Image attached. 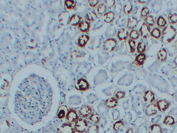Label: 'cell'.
<instances>
[{
    "label": "cell",
    "mask_w": 177,
    "mask_h": 133,
    "mask_svg": "<svg viewBox=\"0 0 177 133\" xmlns=\"http://www.w3.org/2000/svg\"><path fill=\"white\" fill-rule=\"evenodd\" d=\"M53 99V90L48 81L36 74L25 78L15 95V112L29 125L41 121L49 112Z\"/></svg>",
    "instance_id": "6da1fadb"
},
{
    "label": "cell",
    "mask_w": 177,
    "mask_h": 133,
    "mask_svg": "<svg viewBox=\"0 0 177 133\" xmlns=\"http://www.w3.org/2000/svg\"><path fill=\"white\" fill-rule=\"evenodd\" d=\"M177 34V29L172 25H168L163 29L160 40L164 44L170 43L175 39Z\"/></svg>",
    "instance_id": "7a4b0ae2"
},
{
    "label": "cell",
    "mask_w": 177,
    "mask_h": 133,
    "mask_svg": "<svg viewBox=\"0 0 177 133\" xmlns=\"http://www.w3.org/2000/svg\"><path fill=\"white\" fill-rule=\"evenodd\" d=\"M74 128L77 133H85L88 128V123L86 120L80 118L75 122Z\"/></svg>",
    "instance_id": "3957f363"
},
{
    "label": "cell",
    "mask_w": 177,
    "mask_h": 133,
    "mask_svg": "<svg viewBox=\"0 0 177 133\" xmlns=\"http://www.w3.org/2000/svg\"><path fill=\"white\" fill-rule=\"evenodd\" d=\"M117 42L114 38H109L104 41L103 48L106 51H112L116 48Z\"/></svg>",
    "instance_id": "277c9868"
},
{
    "label": "cell",
    "mask_w": 177,
    "mask_h": 133,
    "mask_svg": "<svg viewBox=\"0 0 177 133\" xmlns=\"http://www.w3.org/2000/svg\"><path fill=\"white\" fill-rule=\"evenodd\" d=\"M75 87L77 90L84 92L90 89V84L85 78H79L75 84Z\"/></svg>",
    "instance_id": "5b68a950"
},
{
    "label": "cell",
    "mask_w": 177,
    "mask_h": 133,
    "mask_svg": "<svg viewBox=\"0 0 177 133\" xmlns=\"http://www.w3.org/2000/svg\"><path fill=\"white\" fill-rule=\"evenodd\" d=\"M156 106L159 111L163 112L166 111L170 107V102L166 99H160L157 101Z\"/></svg>",
    "instance_id": "8992f818"
},
{
    "label": "cell",
    "mask_w": 177,
    "mask_h": 133,
    "mask_svg": "<svg viewBox=\"0 0 177 133\" xmlns=\"http://www.w3.org/2000/svg\"><path fill=\"white\" fill-rule=\"evenodd\" d=\"M74 127L71 123H64L57 130V133H75Z\"/></svg>",
    "instance_id": "52a82bcc"
},
{
    "label": "cell",
    "mask_w": 177,
    "mask_h": 133,
    "mask_svg": "<svg viewBox=\"0 0 177 133\" xmlns=\"http://www.w3.org/2000/svg\"><path fill=\"white\" fill-rule=\"evenodd\" d=\"M139 32L140 33V36L143 39H147L150 36L151 30V27L145 22H143L141 27H140L139 30Z\"/></svg>",
    "instance_id": "ba28073f"
},
{
    "label": "cell",
    "mask_w": 177,
    "mask_h": 133,
    "mask_svg": "<svg viewBox=\"0 0 177 133\" xmlns=\"http://www.w3.org/2000/svg\"><path fill=\"white\" fill-rule=\"evenodd\" d=\"M66 119L70 123H75L79 119L77 111L73 109H69L67 113Z\"/></svg>",
    "instance_id": "9c48e42d"
},
{
    "label": "cell",
    "mask_w": 177,
    "mask_h": 133,
    "mask_svg": "<svg viewBox=\"0 0 177 133\" xmlns=\"http://www.w3.org/2000/svg\"><path fill=\"white\" fill-rule=\"evenodd\" d=\"M158 111L159 110L156 106V104L151 103L147 106L145 113L147 116H153L156 115Z\"/></svg>",
    "instance_id": "30bf717a"
},
{
    "label": "cell",
    "mask_w": 177,
    "mask_h": 133,
    "mask_svg": "<svg viewBox=\"0 0 177 133\" xmlns=\"http://www.w3.org/2000/svg\"><path fill=\"white\" fill-rule=\"evenodd\" d=\"M92 113V108L88 105H85L82 107L79 111V113L82 118H87L90 116Z\"/></svg>",
    "instance_id": "8fae6325"
},
{
    "label": "cell",
    "mask_w": 177,
    "mask_h": 133,
    "mask_svg": "<svg viewBox=\"0 0 177 133\" xmlns=\"http://www.w3.org/2000/svg\"><path fill=\"white\" fill-rule=\"evenodd\" d=\"M143 98L145 102L149 104L153 103L155 101V94L151 90H147L144 93Z\"/></svg>",
    "instance_id": "7c38bea8"
},
{
    "label": "cell",
    "mask_w": 177,
    "mask_h": 133,
    "mask_svg": "<svg viewBox=\"0 0 177 133\" xmlns=\"http://www.w3.org/2000/svg\"><path fill=\"white\" fill-rule=\"evenodd\" d=\"M129 32L128 30L124 28L119 29L117 34V37L119 41H126L129 37Z\"/></svg>",
    "instance_id": "4fadbf2b"
},
{
    "label": "cell",
    "mask_w": 177,
    "mask_h": 133,
    "mask_svg": "<svg viewBox=\"0 0 177 133\" xmlns=\"http://www.w3.org/2000/svg\"><path fill=\"white\" fill-rule=\"evenodd\" d=\"M104 104L108 108L113 109L118 106V101L116 98H109L104 101Z\"/></svg>",
    "instance_id": "5bb4252c"
},
{
    "label": "cell",
    "mask_w": 177,
    "mask_h": 133,
    "mask_svg": "<svg viewBox=\"0 0 177 133\" xmlns=\"http://www.w3.org/2000/svg\"><path fill=\"white\" fill-rule=\"evenodd\" d=\"M147 58V55L144 53L139 54L135 58V63L138 66H142L144 65Z\"/></svg>",
    "instance_id": "9a60e30c"
},
{
    "label": "cell",
    "mask_w": 177,
    "mask_h": 133,
    "mask_svg": "<svg viewBox=\"0 0 177 133\" xmlns=\"http://www.w3.org/2000/svg\"><path fill=\"white\" fill-rule=\"evenodd\" d=\"M91 24L88 21H81L78 25V28L82 32H88L90 29Z\"/></svg>",
    "instance_id": "2e32d148"
},
{
    "label": "cell",
    "mask_w": 177,
    "mask_h": 133,
    "mask_svg": "<svg viewBox=\"0 0 177 133\" xmlns=\"http://www.w3.org/2000/svg\"><path fill=\"white\" fill-rule=\"evenodd\" d=\"M157 59L160 62H165L167 58V52L165 48H162L157 53Z\"/></svg>",
    "instance_id": "e0dca14e"
},
{
    "label": "cell",
    "mask_w": 177,
    "mask_h": 133,
    "mask_svg": "<svg viewBox=\"0 0 177 133\" xmlns=\"http://www.w3.org/2000/svg\"><path fill=\"white\" fill-rule=\"evenodd\" d=\"M138 24V19L134 17L129 18L127 25V28L130 30H133L137 27Z\"/></svg>",
    "instance_id": "ac0fdd59"
},
{
    "label": "cell",
    "mask_w": 177,
    "mask_h": 133,
    "mask_svg": "<svg viewBox=\"0 0 177 133\" xmlns=\"http://www.w3.org/2000/svg\"><path fill=\"white\" fill-rule=\"evenodd\" d=\"M81 17L77 14H74L70 17L68 24L73 26H78L81 21Z\"/></svg>",
    "instance_id": "d6986e66"
},
{
    "label": "cell",
    "mask_w": 177,
    "mask_h": 133,
    "mask_svg": "<svg viewBox=\"0 0 177 133\" xmlns=\"http://www.w3.org/2000/svg\"><path fill=\"white\" fill-rule=\"evenodd\" d=\"M90 40V37L87 34H83L82 35L80 38H79L78 41V45L80 48H84L88 42Z\"/></svg>",
    "instance_id": "ffe728a7"
},
{
    "label": "cell",
    "mask_w": 177,
    "mask_h": 133,
    "mask_svg": "<svg viewBox=\"0 0 177 133\" xmlns=\"http://www.w3.org/2000/svg\"><path fill=\"white\" fill-rule=\"evenodd\" d=\"M149 133H162V127L158 124H153L150 125L148 129Z\"/></svg>",
    "instance_id": "44dd1931"
},
{
    "label": "cell",
    "mask_w": 177,
    "mask_h": 133,
    "mask_svg": "<svg viewBox=\"0 0 177 133\" xmlns=\"http://www.w3.org/2000/svg\"><path fill=\"white\" fill-rule=\"evenodd\" d=\"M104 21L109 24L112 22L115 19V14L114 12L112 11H109L107 13H106L104 15Z\"/></svg>",
    "instance_id": "7402d4cb"
},
{
    "label": "cell",
    "mask_w": 177,
    "mask_h": 133,
    "mask_svg": "<svg viewBox=\"0 0 177 133\" xmlns=\"http://www.w3.org/2000/svg\"><path fill=\"white\" fill-rule=\"evenodd\" d=\"M88 119L93 123L94 124L97 125L100 121V117L99 114L96 113L92 112L88 117Z\"/></svg>",
    "instance_id": "603a6c76"
},
{
    "label": "cell",
    "mask_w": 177,
    "mask_h": 133,
    "mask_svg": "<svg viewBox=\"0 0 177 133\" xmlns=\"http://www.w3.org/2000/svg\"><path fill=\"white\" fill-rule=\"evenodd\" d=\"M127 48L128 51L130 53H133L136 50V42L132 40L129 39L127 42Z\"/></svg>",
    "instance_id": "cb8c5ba5"
},
{
    "label": "cell",
    "mask_w": 177,
    "mask_h": 133,
    "mask_svg": "<svg viewBox=\"0 0 177 133\" xmlns=\"http://www.w3.org/2000/svg\"><path fill=\"white\" fill-rule=\"evenodd\" d=\"M162 32L159 28L155 27L152 29L150 36L155 39L159 40L161 38Z\"/></svg>",
    "instance_id": "d4e9b609"
},
{
    "label": "cell",
    "mask_w": 177,
    "mask_h": 133,
    "mask_svg": "<svg viewBox=\"0 0 177 133\" xmlns=\"http://www.w3.org/2000/svg\"><path fill=\"white\" fill-rule=\"evenodd\" d=\"M167 21L163 16H160L158 17V18L157 19L156 25L157 26L159 27V28L163 29L166 26H167Z\"/></svg>",
    "instance_id": "484cf974"
},
{
    "label": "cell",
    "mask_w": 177,
    "mask_h": 133,
    "mask_svg": "<svg viewBox=\"0 0 177 133\" xmlns=\"http://www.w3.org/2000/svg\"><path fill=\"white\" fill-rule=\"evenodd\" d=\"M124 126V123L123 120H120L116 121L113 125V130L115 131H119L122 130Z\"/></svg>",
    "instance_id": "4316f807"
},
{
    "label": "cell",
    "mask_w": 177,
    "mask_h": 133,
    "mask_svg": "<svg viewBox=\"0 0 177 133\" xmlns=\"http://www.w3.org/2000/svg\"><path fill=\"white\" fill-rule=\"evenodd\" d=\"M163 123V124L171 126V125H174L175 124V120L172 116H167L164 118Z\"/></svg>",
    "instance_id": "83f0119b"
},
{
    "label": "cell",
    "mask_w": 177,
    "mask_h": 133,
    "mask_svg": "<svg viewBox=\"0 0 177 133\" xmlns=\"http://www.w3.org/2000/svg\"><path fill=\"white\" fill-rule=\"evenodd\" d=\"M140 36V33L139 32V31L135 30V29H133V30H131L129 34V39L136 41L139 38Z\"/></svg>",
    "instance_id": "f1b7e54d"
},
{
    "label": "cell",
    "mask_w": 177,
    "mask_h": 133,
    "mask_svg": "<svg viewBox=\"0 0 177 133\" xmlns=\"http://www.w3.org/2000/svg\"><path fill=\"white\" fill-rule=\"evenodd\" d=\"M136 51L139 54H142L146 51V44L143 42H140L138 43L136 48Z\"/></svg>",
    "instance_id": "f546056e"
},
{
    "label": "cell",
    "mask_w": 177,
    "mask_h": 133,
    "mask_svg": "<svg viewBox=\"0 0 177 133\" xmlns=\"http://www.w3.org/2000/svg\"><path fill=\"white\" fill-rule=\"evenodd\" d=\"M97 15L93 11L87 13L85 16V19L88 21H94L97 19Z\"/></svg>",
    "instance_id": "4dcf8cb0"
},
{
    "label": "cell",
    "mask_w": 177,
    "mask_h": 133,
    "mask_svg": "<svg viewBox=\"0 0 177 133\" xmlns=\"http://www.w3.org/2000/svg\"><path fill=\"white\" fill-rule=\"evenodd\" d=\"M144 22L150 27H153L155 24V20L152 15H149L144 19Z\"/></svg>",
    "instance_id": "1f68e13d"
},
{
    "label": "cell",
    "mask_w": 177,
    "mask_h": 133,
    "mask_svg": "<svg viewBox=\"0 0 177 133\" xmlns=\"http://www.w3.org/2000/svg\"><path fill=\"white\" fill-rule=\"evenodd\" d=\"M99 125L96 124L91 125L88 127L87 130V133H98L99 131Z\"/></svg>",
    "instance_id": "d6a6232c"
},
{
    "label": "cell",
    "mask_w": 177,
    "mask_h": 133,
    "mask_svg": "<svg viewBox=\"0 0 177 133\" xmlns=\"http://www.w3.org/2000/svg\"><path fill=\"white\" fill-rule=\"evenodd\" d=\"M132 10L133 5L131 2H128V3L126 4L123 9L124 13L126 15H129L130 14Z\"/></svg>",
    "instance_id": "836d02e7"
},
{
    "label": "cell",
    "mask_w": 177,
    "mask_h": 133,
    "mask_svg": "<svg viewBox=\"0 0 177 133\" xmlns=\"http://www.w3.org/2000/svg\"><path fill=\"white\" fill-rule=\"evenodd\" d=\"M60 22L61 24L65 25L67 22H69V16L67 13H64L60 16Z\"/></svg>",
    "instance_id": "e575fe53"
},
{
    "label": "cell",
    "mask_w": 177,
    "mask_h": 133,
    "mask_svg": "<svg viewBox=\"0 0 177 133\" xmlns=\"http://www.w3.org/2000/svg\"><path fill=\"white\" fill-rule=\"evenodd\" d=\"M65 5L66 9L68 10H73L76 6V3L73 0H67L65 1Z\"/></svg>",
    "instance_id": "d590c367"
},
{
    "label": "cell",
    "mask_w": 177,
    "mask_h": 133,
    "mask_svg": "<svg viewBox=\"0 0 177 133\" xmlns=\"http://www.w3.org/2000/svg\"><path fill=\"white\" fill-rule=\"evenodd\" d=\"M168 19L169 22L171 25H175L177 23V14L176 13H173V14H169L168 16Z\"/></svg>",
    "instance_id": "8d00e7d4"
},
{
    "label": "cell",
    "mask_w": 177,
    "mask_h": 133,
    "mask_svg": "<svg viewBox=\"0 0 177 133\" xmlns=\"http://www.w3.org/2000/svg\"><path fill=\"white\" fill-rule=\"evenodd\" d=\"M106 10H107V7L106 5H105L104 4H102L99 5L97 7V12L99 15H102L103 14H105Z\"/></svg>",
    "instance_id": "74e56055"
},
{
    "label": "cell",
    "mask_w": 177,
    "mask_h": 133,
    "mask_svg": "<svg viewBox=\"0 0 177 133\" xmlns=\"http://www.w3.org/2000/svg\"><path fill=\"white\" fill-rule=\"evenodd\" d=\"M126 92L124 91H121V90H119L116 92L114 94L115 98H116V99L117 100L119 99H123L126 96Z\"/></svg>",
    "instance_id": "f35d334b"
},
{
    "label": "cell",
    "mask_w": 177,
    "mask_h": 133,
    "mask_svg": "<svg viewBox=\"0 0 177 133\" xmlns=\"http://www.w3.org/2000/svg\"><path fill=\"white\" fill-rule=\"evenodd\" d=\"M64 106L61 107L57 112V117L60 119H63L66 116V110L64 108Z\"/></svg>",
    "instance_id": "ab89813d"
},
{
    "label": "cell",
    "mask_w": 177,
    "mask_h": 133,
    "mask_svg": "<svg viewBox=\"0 0 177 133\" xmlns=\"http://www.w3.org/2000/svg\"><path fill=\"white\" fill-rule=\"evenodd\" d=\"M150 10L148 7H144L143 9H142L141 11V16L142 18H145L148 16L150 15Z\"/></svg>",
    "instance_id": "60d3db41"
},
{
    "label": "cell",
    "mask_w": 177,
    "mask_h": 133,
    "mask_svg": "<svg viewBox=\"0 0 177 133\" xmlns=\"http://www.w3.org/2000/svg\"><path fill=\"white\" fill-rule=\"evenodd\" d=\"M105 3H106V7L109 8V9H111L115 5V1H114V0H107V1H106Z\"/></svg>",
    "instance_id": "b9f144b4"
},
{
    "label": "cell",
    "mask_w": 177,
    "mask_h": 133,
    "mask_svg": "<svg viewBox=\"0 0 177 133\" xmlns=\"http://www.w3.org/2000/svg\"><path fill=\"white\" fill-rule=\"evenodd\" d=\"M88 4L91 7H95L97 6L99 4V1L97 0H90L88 1Z\"/></svg>",
    "instance_id": "7bdbcfd3"
},
{
    "label": "cell",
    "mask_w": 177,
    "mask_h": 133,
    "mask_svg": "<svg viewBox=\"0 0 177 133\" xmlns=\"http://www.w3.org/2000/svg\"><path fill=\"white\" fill-rule=\"evenodd\" d=\"M138 3L140 4H145L149 2V1H144V0H142V1H138Z\"/></svg>",
    "instance_id": "ee69618b"
},
{
    "label": "cell",
    "mask_w": 177,
    "mask_h": 133,
    "mask_svg": "<svg viewBox=\"0 0 177 133\" xmlns=\"http://www.w3.org/2000/svg\"><path fill=\"white\" fill-rule=\"evenodd\" d=\"M125 133H133V130L132 128H129Z\"/></svg>",
    "instance_id": "f6af8a7d"
},
{
    "label": "cell",
    "mask_w": 177,
    "mask_h": 133,
    "mask_svg": "<svg viewBox=\"0 0 177 133\" xmlns=\"http://www.w3.org/2000/svg\"><path fill=\"white\" fill-rule=\"evenodd\" d=\"M174 63H175V66H177V56L175 57V58Z\"/></svg>",
    "instance_id": "bcb514c9"
},
{
    "label": "cell",
    "mask_w": 177,
    "mask_h": 133,
    "mask_svg": "<svg viewBox=\"0 0 177 133\" xmlns=\"http://www.w3.org/2000/svg\"><path fill=\"white\" fill-rule=\"evenodd\" d=\"M176 45H177V43H176Z\"/></svg>",
    "instance_id": "7dc6e473"
},
{
    "label": "cell",
    "mask_w": 177,
    "mask_h": 133,
    "mask_svg": "<svg viewBox=\"0 0 177 133\" xmlns=\"http://www.w3.org/2000/svg\"></svg>",
    "instance_id": "c3c4849f"
}]
</instances>
